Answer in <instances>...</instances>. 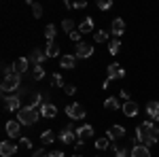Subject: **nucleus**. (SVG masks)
<instances>
[{
  "label": "nucleus",
  "mask_w": 159,
  "mask_h": 157,
  "mask_svg": "<svg viewBox=\"0 0 159 157\" xmlns=\"http://www.w3.org/2000/svg\"><path fill=\"white\" fill-rule=\"evenodd\" d=\"M61 28H64L66 32L72 34V32H74V21H72V19H64V21H61Z\"/></svg>",
  "instance_id": "32"
},
{
  "label": "nucleus",
  "mask_w": 159,
  "mask_h": 157,
  "mask_svg": "<svg viewBox=\"0 0 159 157\" xmlns=\"http://www.w3.org/2000/svg\"><path fill=\"white\" fill-rule=\"evenodd\" d=\"M123 113H125V117H136L138 115V104H136L134 100H129V102H123Z\"/></svg>",
  "instance_id": "16"
},
{
  "label": "nucleus",
  "mask_w": 159,
  "mask_h": 157,
  "mask_svg": "<svg viewBox=\"0 0 159 157\" xmlns=\"http://www.w3.org/2000/svg\"><path fill=\"white\" fill-rule=\"evenodd\" d=\"M64 91H66L68 96H74V94H76V87H74V85H68V83H66V87H64Z\"/></svg>",
  "instance_id": "37"
},
{
  "label": "nucleus",
  "mask_w": 159,
  "mask_h": 157,
  "mask_svg": "<svg viewBox=\"0 0 159 157\" xmlns=\"http://www.w3.org/2000/svg\"><path fill=\"white\" fill-rule=\"evenodd\" d=\"M30 7H32V15L34 17H43V4H38V2H32V0H25Z\"/></svg>",
  "instance_id": "25"
},
{
  "label": "nucleus",
  "mask_w": 159,
  "mask_h": 157,
  "mask_svg": "<svg viewBox=\"0 0 159 157\" xmlns=\"http://www.w3.org/2000/svg\"><path fill=\"white\" fill-rule=\"evenodd\" d=\"M125 76V70H123L119 64H110L108 66V79L110 81H115V79H123Z\"/></svg>",
  "instance_id": "14"
},
{
  "label": "nucleus",
  "mask_w": 159,
  "mask_h": 157,
  "mask_svg": "<svg viewBox=\"0 0 159 157\" xmlns=\"http://www.w3.org/2000/svg\"><path fill=\"white\" fill-rule=\"evenodd\" d=\"M40 140H43L45 145H49V142H53V140H55V134L51 132V130H45V132L40 134Z\"/></svg>",
  "instance_id": "27"
},
{
  "label": "nucleus",
  "mask_w": 159,
  "mask_h": 157,
  "mask_svg": "<svg viewBox=\"0 0 159 157\" xmlns=\"http://www.w3.org/2000/svg\"><path fill=\"white\" fill-rule=\"evenodd\" d=\"M17 153V145L13 142V140H2L0 142V155L2 157H11Z\"/></svg>",
  "instance_id": "7"
},
{
  "label": "nucleus",
  "mask_w": 159,
  "mask_h": 157,
  "mask_svg": "<svg viewBox=\"0 0 159 157\" xmlns=\"http://www.w3.org/2000/svg\"><path fill=\"white\" fill-rule=\"evenodd\" d=\"M45 38H47V43H53V38H55V25L53 24H47V28H45Z\"/></svg>",
  "instance_id": "26"
},
{
  "label": "nucleus",
  "mask_w": 159,
  "mask_h": 157,
  "mask_svg": "<svg viewBox=\"0 0 159 157\" xmlns=\"http://www.w3.org/2000/svg\"><path fill=\"white\" fill-rule=\"evenodd\" d=\"M40 115H43V117L53 119V117L57 115V106H55V104H51V102H45V104L40 106Z\"/></svg>",
  "instance_id": "15"
},
{
  "label": "nucleus",
  "mask_w": 159,
  "mask_h": 157,
  "mask_svg": "<svg viewBox=\"0 0 159 157\" xmlns=\"http://www.w3.org/2000/svg\"><path fill=\"white\" fill-rule=\"evenodd\" d=\"M32 76H34V81H40L45 76V68L43 66H32Z\"/></svg>",
  "instance_id": "28"
},
{
  "label": "nucleus",
  "mask_w": 159,
  "mask_h": 157,
  "mask_svg": "<svg viewBox=\"0 0 159 157\" xmlns=\"http://www.w3.org/2000/svg\"><path fill=\"white\" fill-rule=\"evenodd\" d=\"M66 115H68L72 121H76V119H85L87 113H85V109H83L79 102H72V104H68V106H66Z\"/></svg>",
  "instance_id": "4"
},
{
  "label": "nucleus",
  "mask_w": 159,
  "mask_h": 157,
  "mask_svg": "<svg viewBox=\"0 0 159 157\" xmlns=\"http://www.w3.org/2000/svg\"><path fill=\"white\" fill-rule=\"evenodd\" d=\"M108 146H110V140L106 138V136H104V138H98V140H96V149H100V151H104V149H108Z\"/></svg>",
  "instance_id": "29"
},
{
  "label": "nucleus",
  "mask_w": 159,
  "mask_h": 157,
  "mask_svg": "<svg viewBox=\"0 0 159 157\" xmlns=\"http://www.w3.org/2000/svg\"><path fill=\"white\" fill-rule=\"evenodd\" d=\"M60 66L66 68V70H72L76 66V55H61L60 58Z\"/></svg>",
  "instance_id": "18"
},
{
  "label": "nucleus",
  "mask_w": 159,
  "mask_h": 157,
  "mask_svg": "<svg viewBox=\"0 0 159 157\" xmlns=\"http://www.w3.org/2000/svg\"><path fill=\"white\" fill-rule=\"evenodd\" d=\"M110 30H112L115 38H119L123 32H125V21H123L121 17H115V21H112V28H110Z\"/></svg>",
  "instance_id": "17"
},
{
  "label": "nucleus",
  "mask_w": 159,
  "mask_h": 157,
  "mask_svg": "<svg viewBox=\"0 0 159 157\" xmlns=\"http://www.w3.org/2000/svg\"><path fill=\"white\" fill-rule=\"evenodd\" d=\"M76 136H79L81 140L91 138V136H93V127H91V125H79V127H76Z\"/></svg>",
  "instance_id": "20"
},
{
  "label": "nucleus",
  "mask_w": 159,
  "mask_h": 157,
  "mask_svg": "<svg viewBox=\"0 0 159 157\" xmlns=\"http://www.w3.org/2000/svg\"><path fill=\"white\" fill-rule=\"evenodd\" d=\"M74 138H76V130H74L72 125H68V127H64L60 134V140L64 142V145H70V142H74Z\"/></svg>",
  "instance_id": "10"
},
{
  "label": "nucleus",
  "mask_w": 159,
  "mask_h": 157,
  "mask_svg": "<svg viewBox=\"0 0 159 157\" xmlns=\"http://www.w3.org/2000/svg\"><path fill=\"white\" fill-rule=\"evenodd\" d=\"M40 117V113L36 109H30V106H25V109L17 110V121L21 123V125H34Z\"/></svg>",
  "instance_id": "3"
},
{
  "label": "nucleus",
  "mask_w": 159,
  "mask_h": 157,
  "mask_svg": "<svg viewBox=\"0 0 159 157\" xmlns=\"http://www.w3.org/2000/svg\"><path fill=\"white\" fill-rule=\"evenodd\" d=\"M45 53H47V58H57V55H60V47H57V43H47Z\"/></svg>",
  "instance_id": "23"
},
{
  "label": "nucleus",
  "mask_w": 159,
  "mask_h": 157,
  "mask_svg": "<svg viewBox=\"0 0 159 157\" xmlns=\"http://www.w3.org/2000/svg\"><path fill=\"white\" fill-rule=\"evenodd\" d=\"M104 109L106 110H119V109H123V106L115 96H110V98H106V102H104Z\"/></svg>",
  "instance_id": "22"
},
{
  "label": "nucleus",
  "mask_w": 159,
  "mask_h": 157,
  "mask_svg": "<svg viewBox=\"0 0 159 157\" xmlns=\"http://www.w3.org/2000/svg\"><path fill=\"white\" fill-rule=\"evenodd\" d=\"M19 87H21V74H17V72L4 76V79H2V85H0V89H2L4 96H7V94H15V91H19Z\"/></svg>",
  "instance_id": "2"
},
{
  "label": "nucleus",
  "mask_w": 159,
  "mask_h": 157,
  "mask_svg": "<svg viewBox=\"0 0 159 157\" xmlns=\"http://www.w3.org/2000/svg\"><path fill=\"white\" fill-rule=\"evenodd\" d=\"M147 115H148V119H153V123L159 121V102L157 100L147 102Z\"/></svg>",
  "instance_id": "12"
},
{
  "label": "nucleus",
  "mask_w": 159,
  "mask_h": 157,
  "mask_svg": "<svg viewBox=\"0 0 159 157\" xmlns=\"http://www.w3.org/2000/svg\"><path fill=\"white\" fill-rule=\"evenodd\" d=\"M123 136H125V127L123 125H110L106 130V138L108 140H121Z\"/></svg>",
  "instance_id": "8"
},
{
  "label": "nucleus",
  "mask_w": 159,
  "mask_h": 157,
  "mask_svg": "<svg viewBox=\"0 0 159 157\" xmlns=\"http://www.w3.org/2000/svg\"><path fill=\"white\" fill-rule=\"evenodd\" d=\"M129 157H151V153H148V146H144V145L132 146V153H129Z\"/></svg>",
  "instance_id": "19"
},
{
  "label": "nucleus",
  "mask_w": 159,
  "mask_h": 157,
  "mask_svg": "<svg viewBox=\"0 0 159 157\" xmlns=\"http://www.w3.org/2000/svg\"><path fill=\"white\" fill-rule=\"evenodd\" d=\"M19 145L25 146V149H32V140H30V138H25V136H21V138H19Z\"/></svg>",
  "instance_id": "35"
},
{
  "label": "nucleus",
  "mask_w": 159,
  "mask_h": 157,
  "mask_svg": "<svg viewBox=\"0 0 159 157\" xmlns=\"http://www.w3.org/2000/svg\"><path fill=\"white\" fill-rule=\"evenodd\" d=\"M21 123L19 121H7V134L11 136V138H21Z\"/></svg>",
  "instance_id": "11"
},
{
  "label": "nucleus",
  "mask_w": 159,
  "mask_h": 157,
  "mask_svg": "<svg viewBox=\"0 0 159 157\" xmlns=\"http://www.w3.org/2000/svg\"><path fill=\"white\" fill-rule=\"evenodd\" d=\"M2 106H4V110H21L19 109V102H21V98L17 96V94H13V96H4L2 98Z\"/></svg>",
  "instance_id": "6"
},
{
  "label": "nucleus",
  "mask_w": 159,
  "mask_h": 157,
  "mask_svg": "<svg viewBox=\"0 0 159 157\" xmlns=\"http://www.w3.org/2000/svg\"><path fill=\"white\" fill-rule=\"evenodd\" d=\"M74 51H76V53H74V55H76V60H87V58H91L93 47H91L89 43H79Z\"/></svg>",
  "instance_id": "5"
},
{
  "label": "nucleus",
  "mask_w": 159,
  "mask_h": 157,
  "mask_svg": "<svg viewBox=\"0 0 159 157\" xmlns=\"http://www.w3.org/2000/svg\"><path fill=\"white\" fill-rule=\"evenodd\" d=\"M136 145H144V146H153L159 138V127L153 121H144L136 127Z\"/></svg>",
  "instance_id": "1"
},
{
  "label": "nucleus",
  "mask_w": 159,
  "mask_h": 157,
  "mask_svg": "<svg viewBox=\"0 0 159 157\" xmlns=\"http://www.w3.org/2000/svg\"><path fill=\"white\" fill-rule=\"evenodd\" d=\"M72 157H81V155H79V153H74V155H72Z\"/></svg>",
  "instance_id": "41"
},
{
  "label": "nucleus",
  "mask_w": 159,
  "mask_h": 157,
  "mask_svg": "<svg viewBox=\"0 0 159 157\" xmlns=\"http://www.w3.org/2000/svg\"><path fill=\"white\" fill-rule=\"evenodd\" d=\"M112 151L117 153V157H129V153H132V151H127L123 146H112Z\"/></svg>",
  "instance_id": "33"
},
{
  "label": "nucleus",
  "mask_w": 159,
  "mask_h": 157,
  "mask_svg": "<svg viewBox=\"0 0 159 157\" xmlns=\"http://www.w3.org/2000/svg\"><path fill=\"white\" fill-rule=\"evenodd\" d=\"M28 68H30V60H25V58H17L15 64H13V70H15L17 74H25Z\"/></svg>",
  "instance_id": "13"
},
{
  "label": "nucleus",
  "mask_w": 159,
  "mask_h": 157,
  "mask_svg": "<svg viewBox=\"0 0 159 157\" xmlns=\"http://www.w3.org/2000/svg\"><path fill=\"white\" fill-rule=\"evenodd\" d=\"M51 81H53V85H55V87H66V83H64V76H61L60 72L53 74V76H51Z\"/></svg>",
  "instance_id": "30"
},
{
  "label": "nucleus",
  "mask_w": 159,
  "mask_h": 157,
  "mask_svg": "<svg viewBox=\"0 0 159 157\" xmlns=\"http://www.w3.org/2000/svg\"><path fill=\"white\" fill-rule=\"evenodd\" d=\"M45 60H47V53H45L43 49H32V51H30V62H32V66H43Z\"/></svg>",
  "instance_id": "9"
},
{
  "label": "nucleus",
  "mask_w": 159,
  "mask_h": 157,
  "mask_svg": "<svg viewBox=\"0 0 159 157\" xmlns=\"http://www.w3.org/2000/svg\"><path fill=\"white\" fill-rule=\"evenodd\" d=\"M119 49H121V40H119V38H112V40L108 43V53L117 55V53H119Z\"/></svg>",
  "instance_id": "24"
},
{
  "label": "nucleus",
  "mask_w": 159,
  "mask_h": 157,
  "mask_svg": "<svg viewBox=\"0 0 159 157\" xmlns=\"http://www.w3.org/2000/svg\"><path fill=\"white\" fill-rule=\"evenodd\" d=\"M70 38H72L74 43H76V45H79V43H81V32H79V30H74L72 34H70Z\"/></svg>",
  "instance_id": "38"
},
{
  "label": "nucleus",
  "mask_w": 159,
  "mask_h": 157,
  "mask_svg": "<svg viewBox=\"0 0 159 157\" xmlns=\"http://www.w3.org/2000/svg\"><path fill=\"white\" fill-rule=\"evenodd\" d=\"M93 40H96V43H104V40H108V34H106L104 30H98V32L93 34Z\"/></svg>",
  "instance_id": "31"
},
{
  "label": "nucleus",
  "mask_w": 159,
  "mask_h": 157,
  "mask_svg": "<svg viewBox=\"0 0 159 157\" xmlns=\"http://www.w3.org/2000/svg\"><path fill=\"white\" fill-rule=\"evenodd\" d=\"M49 157H64V153H61V151H51Z\"/></svg>",
  "instance_id": "40"
},
{
  "label": "nucleus",
  "mask_w": 159,
  "mask_h": 157,
  "mask_svg": "<svg viewBox=\"0 0 159 157\" xmlns=\"http://www.w3.org/2000/svg\"><path fill=\"white\" fill-rule=\"evenodd\" d=\"M110 7H112L110 0H98V9H100V11H108Z\"/></svg>",
  "instance_id": "34"
},
{
  "label": "nucleus",
  "mask_w": 159,
  "mask_h": 157,
  "mask_svg": "<svg viewBox=\"0 0 159 157\" xmlns=\"http://www.w3.org/2000/svg\"><path fill=\"white\" fill-rule=\"evenodd\" d=\"M91 30H93V19H91V17H85V19L79 24V32H81V34H87V32H91Z\"/></svg>",
  "instance_id": "21"
},
{
  "label": "nucleus",
  "mask_w": 159,
  "mask_h": 157,
  "mask_svg": "<svg viewBox=\"0 0 159 157\" xmlns=\"http://www.w3.org/2000/svg\"><path fill=\"white\" fill-rule=\"evenodd\" d=\"M83 145H85V142H83V140H79V142H76V145H74V151H76V153H79V155H81V151H83Z\"/></svg>",
  "instance_id": "39"
},
{
  "label": "nucleus",
  "mask_w": 159,
  "mask_h": 157,
  "mask_svg": "<svg viewBox=\"0 0 159 157\" xmlns=\"http://www.w3.org/2000/svg\"><path fill=\"white\" fill-rule=\"evenodd\" d=\"M32 157H49V153H47L45 149H36V151L32 153Z\"/></svg>",
  "instance_id": "36"
}]
</instances>
